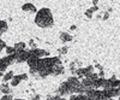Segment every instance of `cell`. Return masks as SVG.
Instances as JSON below:
<instances>
[{
	"instance_id": "obj_19",
	"label": "cell",
	"mask_w": 120,
	"mask_h": 100,
	"mask_svg": "<svg viewBox=\"0 0 120 100\" xmlns=\"http://www.w3.org/2000/svg\"><path fill=\"white\" fill-rule=\"evenodd\" d=\"M67 49H68V48H67V47L65 46V47H61V48H59L58 51H59V53H60V54H66V53H67Z\"/></svg>"
},
{
	"instance_id": "obj_22",
	"label": "cell",
	"mask_w": 120,
	"mask_h": 100,
	"mask_svg": "<svg viewBox=\"0 0 120 100\" xmlns=\"http://www.w3.org/2000/svg\"><path fill=\"white\" fill-rule=\"evenodd\" d=\"M0 100H13V98H12L11 95H10V94H7V95H4Z\"/></svg>"
},
{
	"instance_id": "obj_18",
	"label": "cell",
	"mask_w": 120,
	"mask_h": 100,
	"mask_svg": "<svg viewBox=\"0 0 120 100\" xmlns=\"http://www.w3.org/2000/svg\"><path fill=\"white\" fill-rule=\"evenodd\" d=\"M76 74H77L78 77H84V68L77 69V70H76Z\"/></svg>"
},
{
	"instance_id": "obj_27",
	"label": "cell",
	"mask_w": 120,
	"mask_h": 100,
	"mask_svg": "<svg viewBox=\"0 0 120 100\" xmlns=\"http://www.w3.org/2000/svg\"><path fill=\"white\" fill-rule=\"evenodd\" d=\"M96 68H97V69H100V70H102V66H101V65H98V64L96 65Z\"/></svg>"
},
{
	"instance_id": "obj_25",
	"label": "cell",
	"mask_w": 120,
	"mask_h": 100,
	"mask_svg": "<svg viewBox=\"0 0 120 100\" xmlns=\"http://www.w3.org/2000/svg\"><path fill=\"white\" fill-rule=\"evenodd\" d=\"M97 3H98L97 0H93V5H94V6H97Z\"/></svg>"
},
{
	"instance_id": "obj_9",
	"label": "cell",
	"mask_w": 120,
	"mask_h": 100,
	"mask_svg": "<svg viewBox=\"0 0 120 100\" xmlns=\"http://www.w3.org/2000/svg\"><path fill=\"white\" fill-rule=\"evenodd\" d=\"M63 72H64V66L63 65H58V66L52 68V75H54V76H59Z\"/></svg>"
},
{
	"instance_id": "obj_8",
	"label": "cell",
	"mask_w": 120,
	"mask_h": 100,
	"mask_svg": "<svg viewBox=\"0 0 120 100\" xmlns=\"http://www.w3.org/2000/svg\"><path fill=\"white\" fill-rule=\"evenodd\" d=\"M106 83V80L105 78H97L96 81H94V89H100V88H103Z\"/></svg>"
},
{
	"instance_id": "obj_16",
	"label": "cell",
	"mask_w": 120,
	"mask_h": 100,
	"mask_svg": "<svg viewBox=\"0 0 120 100\" xmlns=\"http://www.w3.org/2000/svg\"><path fill=\"white\" fill-rule=\"evenodd\" d=\"M0 91H1L3 93H4V95H7V94H10V92H11V89H10V87H8V84H3L1 86V88H0Z\"/></svg>"
},
{
	"instance_id": "obj_13",
	"label": "cell",
	"mask_w": 120,
	"mask_h": 100,
	"mask_svg": "<svg viewBox=\"0 0 120 100\" xmlns=\"http://www.w3.org/2000/svg\"><path fill=\"white\" fill-rule=\"evenodd\" d=\"M21 81H23L22 75H17V76H15V77L11 80V86H12V87H17L19 83H21Z\"/></svg>"
},
{
	"instance_id": "obj_3",
	"label": "cell",
	"mask_w": 120,
	"mask_h": 100,
	"mask_svg": "<svg viewBox=\"0 0 120 100\" xmlns=\"http://www.w3.org/2000/svg\"><path fill=\"white\" fill-rule=\"evenodd\" d=\"M29 53H30V56H35V57H37V58H40V59H42V58L49 56V52H48V51H45V49H40V48L30 49Z\"/></svg>"
},
{
	"instance_id": "obj_11",
	"label": "cell",
	"mask_w": 120,
	"mask_h": 100,
	"mask_svg": "<svg viewBox=\"0 0 120 100\" xmlns=\"http://www.w3.org/2000/svg\"><path fill=\"white\" fill-rule=\"evenodd\" d=\"M7 29H8L7 22L6 21H3V19H0V36H1L4 33H6Z\"/></svg>"
},
{
	"instance_id": "obj_4",
	"label": "cell",
	"mask_w": 120,
	"mask_h": 100,
	"mask_svg": "<svg viewBox=\"0 0 120 100\" xmlns=\"http://www.w3.org/2000/svg\"><path fill=\"white\" fill-rule=\"evenodd\" d=\"M15 57H16V62L17 63H24V62H28V59L30 57V53H29V51L17 52L15 54Z\"/></svg>"
},
{
	"instance_id": "obj_12",
	"label": "cell",
	"mask_w": 120,
	"mask_h": 100,
	"mask_svg": "<svg viewBox=\"0 0 120 100\" xmlns=\"http://www.w3.org/2000/svg\"><path fill=\"white\" fill-rule=\"evenodd\" d=\"M13 47H15V49H16V53H17V52H23V51H25L26 44H25V42H17Z\"/></svg>"
},
{
	"instance_id": "obj_10",
	"label": "cell",
	"mask_w": 120,
	"mask_h": 100,
	"mask_svg": "<svg viewBox=\"0 0 120 100\" xmlns=\"http://www.w3.org/2000/svg\"><path fill=\"white\" fill-rule=\"evenodd\" d=\"M72 35H70L68 33H65L63 32L61 34H60V40H61L63 42H68V41H72Z\"/></svg>"
},
{
	"instance_id": "obj_15",
	"label": "cell",
	"mask_w": 120,
	"mask_h": 100,
	"mask_svg": "<svg viewBox=\"0 0 120 100\" xmlns=\"http://www.w3.org/2000/svg\"><path fill=\"white\" fill-rule=\"evenodd\" d=\"M5 51H6V54L7 56H15L16 54V49H15L13 46H7L5 48Z\"/></svg>"
},
{
	"instance_id": "obj_26",
	"label": "cell",
	"mask_w": 120,
	"mask_h": 100,
	"mask_svg": "<svg viewBox=\"0 0 120 100\" xmlns=\"http://www.w3.org/2000/svg\"><path fill=\"white\" fill-rule=\"evenodd\" d=\"M33 100H40V95H36V96H34V98H33Z\"/></svg>"
},
{
	"instance_id": "obj_24",
	"label": "cell",
	"mask_w": 120,
	"mask_h": 100,
	"mask_svg": "<svg viewBox=\"0 0 120 100\" xmlns=\"http://www.w3.org/2000/svg\"><path fill=\"white\" fill-rule=\"evenodd\" d=\"M76 29H77V25H71V28H70V30H71V32H75Z\"/></svg>"
},
{
	"instance_id": "obj_29",
	"label": "cell",
	"mask_w": 120,
	"mask_h": 100,
	"mask_svg": "<svg viewBox=\"0 0 120 100\" xmlns=\"http://www.w3.org/2000/svg\"><path fill=\"white\" fill-rule=\"evenodd\" d=\"M13 100H25V99H13Z\"/></svg>"
},
{
	"instance_id": "obj_2",
	"label": "cell",
	"mask_w": 120,
	"mask_h": 100,
	"mask_svg": "<svg viewBox=\"0 0 120 100\" xmlns=\"http://www.w3.org/2000/svg\"><path fill=\"white\" fill-rule=\"evenodd\" d=\"M59 95L60 96H66V95H71V94H73L75 93V91H73V88L70 86L67 82H64V83H61V86L59 87Z\"/></svg>"
},
{
	"instance_id": "obj_6",
	"label": "cell",
	"mask_w": 120,
	"mask_h": 100,
	"mask_svg": "<svg viewBox=\"0 0 120 100\" xmlns=\"http://www.w3.org/2000/svg\"><path fill=\"white\" fill-rule=\"evenodd\" d=\"M38 60H40V58H37V57H35V56H30L26 63H28V65H29L30 69H33V68H37Z\"/></svg>"
},
{
	"instance_id": "obj_31",
	"label": "cell",
	"mask_w": 120,
	"mask_h": 100,
	"mask_svg": "<svg viewBox=\"0 0 120 100\" xmlns=\"http://www.w3.org/2000/svg\"><path fill=\"white\" fill-rule=\"evenodd\" d=\"M119 100H120V96H119Z\"/></svg>"
},
{
	"instance_id": "obj_5",
	"label": "cell",
	"mask_w": 120,
	"mask_h": 100,
	"mask_svg": "<svg viewBox=\"0 0 120 100\" xmlns=\"http://www.w3.org/2000/svg\"><path fill=\"white\" fill-rule=\"evenodd\" d=\"M22 10L26 13H37V10H36V6L31 3H26L22 6Z\"/></svg>"
},
{
	"instance_id": "obj_14",
	"label": "cell",
	"mask_w": 120,
	"mask_h": 100,
	"mask_svg": "<svg viewBox=\"0 0 120 100\" xmlns=\"http://www.w3.org/2000/svg\"><path fill=\"white\" fill-rule=\"evenodd\" d=\"M15 77V74H13V71H8V72H6L5 75H4V77H3V81L4 82H7V81H11V80Z\"/></svg>"
},
{
	"instance_id": "obj_30",
	"label": "cell",
	"mask_w": 120,
	"mask_h": 100,
	"mask_svg": "<svg viewBox=\"0 0 120 100\" xmlns=\"http://www.w3.org/2000/svg\"><path fill=\"white\" fill-rule=\"evenodd\" d=\"M0 88H1V84H0Z\"/></svg>"
},
{
	"instance_id": "obj_7",
	"label": "cell",
	"mask_w": 120,
	"mask_h": 100,
	"mask_svg": "<svg viewBox=\"0 0 120 100\" xmlns=\"http://www.w3.org/2000/svg\"><path fill=\"white\" fill-rule=\"evenodd\" d=\"M8 66H10V63L7 60V57H4V58L0 59V72L6 71Z\"/></svg>"
},
{
	"instance_id": "obj_23",
	"label": "cell",
	"mask_w": 120,
	"mask_h": 100,
	"mask_svg": "<svg viewBox=\"0 0 120 100\" xmlns=\"http://www.w3.org/2000/svg\"><path fill=\"white\" fill-rule=\"evenodd\" d=\"M102 18H103V21L108 19V18H109V12H108V11H107V12H103V15H102Z\"/></svg>"
},
{
	"instance_id": "obj_1",
	"label": "cell",
	"mask_w": 120,
	"mask_h": 100,
	"mask_svg": "<svg viewBox=\"0 0 120 100\" xmlns=\"http://www.w3.org/2000/svg\"><path fill=\"white\" fill-rule=\"evenodd\" d=\"M35 24L38 25L40 28H51L54 24V19L51 10L48 7L38 10L35 17Z\"/></svg>"
},
{
	"instance_id": "obj_20",
	"label": "cell",
	"mask_w": 120,
	"mask_h": 100,
	"mask_svg": "<svg viewBox=\"0 0 120 100\" xmlns=\"http://www.w3.org/2000/svg\"><path fill=\"white\" fill-rule=\"evenodd\" d=\"M29 46L31 47V49H35V48H37V47H36V44H35V41H34L33 39L29 41Z\"/></svg>"
},
{
	"instance_id": "obj_28",
	"label": "cell",
	"mask_w": 120,
	"mask_h": 100,
	"mask_svg": "<svg viewBox=\"0 0 120 100\" xmlns=\"http://www.w3.org/2000/svg\"><path fill=\"white\" fill-rule=\"evenodd\" d=\"M0 77H4V75H3V72H0Z\"/></svg>"
},
{
	"instance_id": "obj_21",
	"label": "cell",
	"mask_w": 120,
	"mask_h": 100,
	"mask_svg": "<svg viewBox=\"0 0 120 100\" xmlns=\"http://www.w3.org/2000/svg\"><path fill=\"white\" fill-rule=\"evenodd\" d=\"M6 47H7V46H6V44H5V42L3 41L1 39H0V52H1L4 48H6Z\"/></svg>"
},
{
	"instance_id": "obj_17",
	"label": "cell",
	"mask_w": 120,
	"mask_h": 100,
	"mask_svg": "<svg viewBox=\"0 0 120 100\" xmlns=\"http://www.w3.org/2000/svg\"><path fill=\"white\" fill-rule=\"evenodd\" d=\"M84 15H85V17H88V18H93V16H94V11L91 8H88L86 11L84 12Z\"/></svg>"
}]
</instances>
